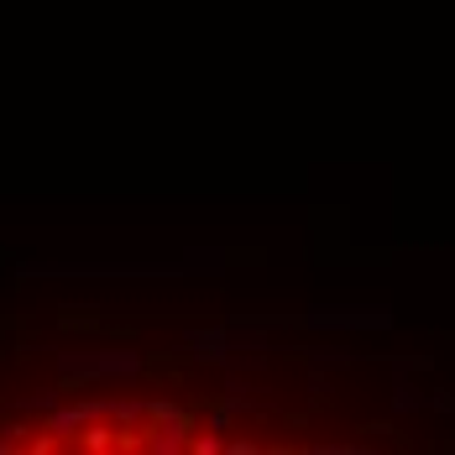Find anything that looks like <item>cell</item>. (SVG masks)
<instances>
[{
	"label": "cell",
	"mask_w": 455,
	"mask_h": 455,
	"mask_svg": "<svg viewBox=\"0 0 455 455\" xmlns=\"http://www.w3.org/2000/svg\"><path fill=\"white\" fill-rule=\"evenodd\" d=\"M110 435H116V429H105V424H84V445H90V451H105V445H110Z\"/></svg>",
	"instance_id": "cell-1"
},
{
	"label": "cell",
	"mask_w": 455,
	"mask_h": 455,
	"mask_svg": "<svg viewBox=\"0 0 455 455\" xmlns=\"http://www.w3.org/2000/svg\"><path fill=\"white\" fill-rule=\"evenodd\" d=\"M393 409H403V413H409V409H419V398H413V387H409V382H403V387L393 393Z\"/></svg>",
	"instance_id": "cell-2"
}]
</instances>
